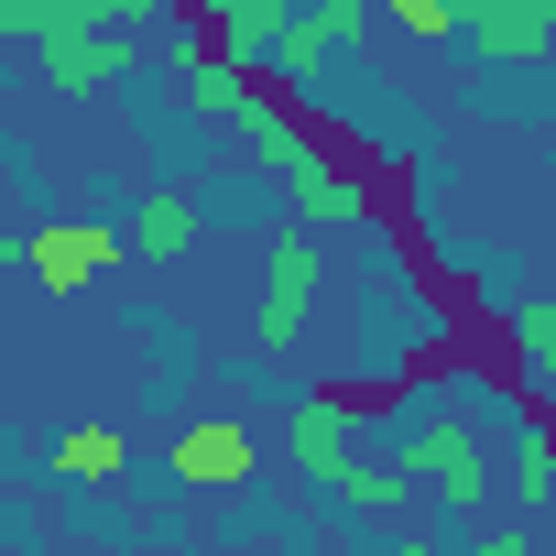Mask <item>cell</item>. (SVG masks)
Returning a JSON list of instances; mask_svg holds the SVG:
<instances>
[{"mask_svg":"<svg viewBox=\"0 0 556 556\" xmlns=\"http://www.w3.org/2000/svg\"><path fill=\"white\" fill-rule=\"evenodd\" d=\"M121 251H131V229H110V218H34L23 229V273L45 295H88L99 273H121Z\"/></svg>","mask_w":556,"mask_h":556,"instance_id":"5","label":"cell"},{"mask_svg":"<svg viewBox=\"0 0 556 556\" xmlns=\"http://www.w3.org/2000/svg\"><path fill=\"white\" fill-rule=\"evenodd\" d=\"M317 285H328V262H317L306 218H295V229H273V240H262V306H251V350H295V339H306V317H317Z\"/></svg>","mask_w":556,"mask_h":556,"instance_id":"3","label":"cell"},{"mask_svg":"<svg viewBox=\"0 0 556 556\" xmlns=\"http://www.w3.org/2000/svg\"><path fill=\"white\" fill-rule=\"evenodd\" d=\"M295 12H306V0H218V12H186V23H207L229 55L273 66V55H285V34H295Z\"/></svg>","mask_w":556,"mask_h":556,"instance_id":"10","label":"cell"},{"mask_svg":"<svg viewBox=\"0 0 556 556\" xmlns=\"http://www.w3.org/2000/svg\"><path fill=\"white\" fill-rule=\"evenodd\" d=\"M186 12H218V0H186Z\"/></svg>","mask_w":556,"mask_h":556,"instance_id":"18","label":"cell"},{"mask_svg":"<svg viewBox=\"0 0 556 556\" xmlns=\"http://www.w3.org/2000/svg\"><path fill=\"white\" fill-rule=\"evenodd\" d=\"M77 23H164V0H77Z\"/></svg>","mask_w":556,"mask_h":556,"instance_id":"17","label":"cell"},{"mask_svg":"<svg viewBox=\"0 0 556 556\" xmlns=\"http://www.w3.org/2000/svg\"><path fill=\"white\" fill-rule=\"evenodd\" d=\"M513 480H523V502H545V491H556V426H523V458H513Z\"/></svg>","mask_w":556,"mask_h":556,"instance_id":"15","label":"cell"},{"mask_svg":"<svg viewBox=\"0 0 556 556\" xmlns=\"http://www.w3.org/2000/svg\"><path fill=\"white\" fill-rule=\"evenodd\" d=\"M66 23H77V0H0V34H23V45H45Z\"/></svg>","mask_w":556,"mask_h":556,"instance_id":"14","label":"cell"},{"mask_svg":"<svg viewBox=\"0 0 556 556\" xmlns=\"http://www.w3.org/2000/svg\"><path fill=\"white\" fill-rule=\"evenodd\" d=\"M404 469H415V491H437V513H480L491 502V447H480L469 415H426L404 437Z\"/></svg>","mask_w":556,"mask_h":556,"instance_id":"4","label":"cell"},{"mask_svg":"<svg viewBox=\"0 0 556 556\" xmlns=\"http://www.w3.org/2000/svg\"><path fill=\"white\" fill-rule=\"evenodd\" d=\"M251 469H262V437H251L240 415H207V426L175 437V480H186V491H240Z\"/></svg>","mask_w":556,"mask_h":556,"instance_id":"9","label":"cell"},{"mask_svg":"<svg viewBox=\"0 0 556 556\" xmlns=\"http://www.w3.org/2000/svg\"><path fill=\"white\" fill-rule=\"evenodd\" d=\"M502 328H513V350L534 361V393L556 404V295H523V306H513Z\"/></svg>","mask_w":556,"mask_h":556,"instance_id":"13","label":"cell"},{"mask_svg":"<svg viewBox=\"0 0 556 556\" xmlns=\"http://www.w3.org/2000/svg\"><path fill=\"white\" fill-rule=\"evenodd\" d=\"M273 175V207L285 218H306V229H350V218H371V175H361V153H339V142H295V153H273L262 164Z\"/></svg>","mask_w":556,"mask_h":556,"instance_id":"2","label":"cell"},{"mask_svg":"<svg viewBox=\"0 0 556 556\" xmlns=\"http://www.w3.org/2000/svg\"><path fill=\"white\" fill-rule=\"evenodd\" d=\"M458 34L491 66H545L556 55V0H458Z\"/></svg>","mask_w":556,"mask_h":556,"instance_id":"8","label":"cell"},{"mask_svg":"<svg viewBox=\"0 0 556 556\" xmlns=\"http://www.w3.org/2000/svg\"><path fill=\"white\" fill-rule=\"evenodd\" d=\"M197 229H207V207H197L186 186H153V197L131 207V251H142V262H164V273L197 251Z\"/></svg>","mask_w":556,"mask_h":556,"instance_id":"11","label":"cell"},{"mask_svg":"<svg viewBox=\"0 0 556 556\" xmlns=\"http://www.w3.org/2000/svg\"><path fill=\"white\" fill-rule=\"evenodd\" d=\"M371 23H382V0H306L295 34H285V55H273V77H285V88H317L350 45H371Z\"/></svg>","mask_w":556,"mask_h":556,"instance_id":"7","label":"cell"},{"mask_svg":"<svg viewBox=\"0 0 556 556\" xmlns=\"http://www.w3.org/2000/svg\"><path fill=\"white\" fill-rule=\"evenodd\" d=\"M121 469H131V437H121L110 415H88V426H66V437H55V480H77V491H110Z\"/></svg>","mask_w":556,"mask_h":556,"instance_id":"12","label":"cell"},{"mask_svg":"<svg viewBox=\"0 0 556 556\" xmlns=\"http://www.w3.org/2000/svg\"><path fill=\"white\" fill-rule=\"evenodd\" d=\"M285 458H295L328 502H350V513H382V523H393V513L415 502V469H404V458H393V469H361V458H350V393H339V382L285 415Z\"/></svg>","mask_w":556,"mask_h":556,"instance_id":"1","label":"cell"},{"mask_svg":"<svg viewBox=\"0 0 556 556\" xmlns=\"http://www.w3.org/2000/svg\"><path fill=\"white\" fill-rule=\"evenodd\" d=\"M34 77H45L55 99L121 88V77H142V34H131V23H66V34H45V45H34Z\"/></svg>","mask_w":556,"mask_h":556,"instance_id":"6","label":"cell"},{"mask_svg":"<svg viewBox=\"0 0 556 556\" xmlns=\"http://www.w3.org/2000/svg\"><path fill=\"white\" fill-rule=\"evenodd\" d=\"M382 23H393V34H426V45H437V34H458V0H382Z\"/></svg>","mask_w":556,"mask_h":556,"instance_id":"16","label":"cell"}]
</instances>
